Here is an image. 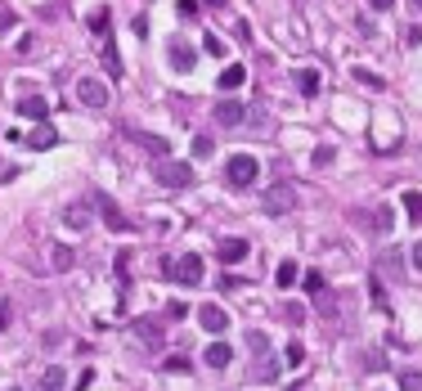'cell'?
Segmentation results:
<instances>
[{"mask_svg":"<svg viewBox=\"0 0 422 391\" xmlns=\"http://www.w3.org/2000/svg\"><path fill=\"white\" fill-rule=\"evenodd\" d=\"M176 9H180V18H198V0H180Z\"/></svg>","mask_w":422,"mask_h":391,"instance_id":"d590c367","label":"cell"},{"mask_svg":"<svg viewBox=\"0 0 422 391\" xmlns=\"http://www.w3.org/2000/svg\"><path fill=\"white\" fill-rule=\"evenodd\" d=\"M99 212H104V225H108V229H117V234H131V221L121 216V207H117L113 198H104V193H99Z\"/></svg>","mask_w":422,"mask_h":391,"instance_id":"9c48e42d","label":"cell"},{"mask_svg":"<svg viewBox=\"0 0 422 391\" xmlns=\"http://www.w3.org/2000/svg\"><path fill=\"white\" fill-rule=\"evenodd\" d=\"M167 275L176 279V284L184 288H193V284H203V256H193V252H184L180 261H167Z\"/></svg>","mask_w":422,"mask_h":391,"instance_id":"277c9868","label":"cell"},{"mask_svg":"<svg viewBox=\"0 0 422 391\" xmlns=\"http://www.w3.org/2000/svg\"><path fill=\"white\" fill-rule=\"evenodd\" d=\"M167 315H176V320H184L189 311H184V301H180V297H171V301H167Z\"/></svg>","mask_w":422,"mask_h":391,"instance_id":"8d00e7d4","label":"cell"},{"mask_svg":"<svg viewBox=\"0 0 422 391\" xmlns=\"http://www.w3.org/2000/svg\"><path fill=\"white\" fill-rule=\"evenodd\" d=\"M211 149H216V144H211L207 136H198V140H193V157H211Z\"/></svg>","mask_w":422,"mask_h":391,"instance_id":"d6a6232c","label":"cell"},{"mask_svg":"<svg viewBox=\"0 0 422 391\" xmlns=\"http://www.w3.org/2000/svg\"><path fill=\"white\" fill-rule=\"evenodd\" d=\"M296 279H301V270H296V261H279V288H292Z\"/></svg>","mask_w":422,"mask_h":391,"instance_id":"603a6c76","label":"cell"},{"mask_svg":"<svg viewBox=\"0 0 422 391\" xmlns=\"http://www.w3.org/2000/svg\"><path fill=\"white\" fill-rule=\"evenodd\" d=\"M400 391H422V373L418 369H404L400 373Z\"/></svg>","mask_w":422,"mask_h":391,"instance_id":"4316f807","label":"cell"},{"mask_svg":"<svg viewBox=\"0 0 422 391\" xmlns=\"http://www.w3.org/2000/svg\"><path fill=\"white\" fill-rule=\"evenodd\" d=\"M9 391H18V387H9Z\"/></svg>","mask_w":422,"mask_h":391,"instance_id":"7bdbcfd3","label":"cell"},{"mask_svg":"<svg viewBox=\"0 0 422 391\" xmlns=\"http://www.w3.org/2000/svg\"><path fill=\"white\" fill-rule=\"evenodd\" d=\"M332 157H337V153H332V144H319V149L310 153V162H315V167H328Z\"/></svg>","mask_w":422,"mask_h":391,"instance_id":"f1b7e54d","label":"cell"},{"mask_svg":"<svg viewBox=\"0 0 422 391\" xmlns=\"http://www.w3.org/2000/svg\"><path fill=\"white\" fill-rule=\"evenodd\" d=\"M296 207V189L292 185H270L265 193H260V212L265 216H283V212H292Z\"/></svg>","mask_w":422,"mask_h":391,"instance_id":"3957f363","label":"cell"},{"mask_svg":"<svg viewBox=\"0 0 422 391\" xmlns=\"http://www.w3.org/2000/svg\"><path fill=\"white\" fill-rule=\"evenodd\" d=\"M283 364H288V369H301V364H306V347H301V342H288V351H283Z\"/></svg>","mask_w":422,"mask_h":391,"instance_id":"7402d4cb","label":"cell"},{"mask_svg":"<svg viewBox=\"0 0 422 391\" xmlns=\"http://www.w3.org/2000/svg\"><path fill=\"white\" fill-rule=\"evenodd\" d=\"M296 85H301L306 100H310V95H319V72L315 68H301V72H296Z\"/></svg>","mask_w":422,"mask_h":391,"instance_id":"d6986e66","label":"cell"},{"mask_svg":"<svg viewBox=\"0 0 422 391\" xmlns=\"http://www.w3.org/2000/svg\"><path fill=\"white\" fill-rule=\"evenodd\" d=\"M167 373H189V360H167Z\"/></svg>","mask_w":422,"mask_h":391,"instance_id":"74e56055","label":"cell"},{"mask_svg":"<svg viewBox=\"0 0 422 391\" xmlns=\"http://www.w3.org/2000/svg\"><path fill=\"white\" fill-rule=\"evenodd\" d=\"M355 81L368 85V90H382V77H373V72H364V68H355Z\"/></svg>","mask_w":422,"mask_h":391,"instance_id":"f546056e","label":"cell"},{"mask_svg":"<svg viewBox=\"0 0 422 391\" xmlns=\"http://www.w3.org/2000/svg\"><path fill=\"white\" fill-rule=\"evenodd\" d=\"M72 261H77L72 248H54V252H49V265H54V270H72Z\"/></svg>","mask_w":422,"mask_h":391,"instance_id":"cb8c5ba5","label":"cell"},{"mask_svg":"<svg viewBox=\"0 0 422 391\" xmlns=\"http://www.w3.org/2000/svg\"><path fill=\"white\" fill-rule=\"evenodd\" d=\"M140 144H144V149L157 157V162H167V157H171V144H167L162 136H140Z\"/></svg>","mask_w":422,"mask_h":391,"instance_id":"ac0fdd59","label":"cell"},{"mask_svg":"<svg viewBox=\"0 0 422 391\" xmlns=\"http://www.w3.org/2000/svg\"><path fill=\"white\" fill-rule=\"evenodd\" d=\"M256 176H260V162H256L252 153H234L229 162H225V180H229L234 189H252Z\"/></svg>","mask_w":422,"mask_h":391,"instance_id":"6da1fadb","label":"cell"},{"mask_svg":"<svg viewBox=\"0 0 422 391\" xmlns=\"http://www.w3.org/2000/svg\"><path fill=\"white\" fill-rule=\"evenodd\" d=\"M153 180L162 189H189L193 185V167L189 162H176V157H167V162L153 167Z\"/></svg>","mask_w":422,"mask_h":391,"instance_id":"7a4b0ae2","label":"cell"},{"mask_svg":"<svg viewBox=\"0 0 422 391\" xmlns=\"http://www.w3.org/2000/svg\"><path fill=\"white\" fill-rule=\"evenodd\" d=\"M283 320H288L292 328H301L306 324V306H296V301H292V306H283Z\"/></svg>","mask_w":422,"mask_h":391,"instance_id":"83f0119b","label":"cell"},{"mask_svg":"<svg viewBox=\"0 0 422 391\" xmlns=\"http://www.w3.org/2000/svg\"><path fill=\"white\" fill-rule=\"evenodd\" d=\"M198 324H203L207 333H225V328H229V315H225V306L207 301V306H198Z\"/></svg>","mask_w":422,"mask_h":391,"instance_id":"52a82bcc","label":"cell"},{"mask_svg":"<svg viewBox=\"0 0 422 391\" xmlns=\"http://www.w3.org/2000/svg\"><path fill=\"white\" fill-rule=\"evenodd\" d=\"M104 28H108V9H95V14H90V32L104 36Z\"/></svg>","mask_w":422,"mask_h":391,"instance_id":"4dcf8cb0","label":"cell"},{"mask_svg":"<svg viewBox=\"0 0 422 391\" xmlns=\"http://www.w3.org/2000/svg\"><path fill=\"white\" fill-rule=\"evenodd\" d=\"M306 292H315V297L324 292V275H319V270H310V275H306Z\"/></svg>","mask_w":422,"mask_h":391,"instance_id":"1f68e13d","label":"cell"},{"mask_svg":"<svg viewBox=\"0 0 422 391\" xmlns=\"http://www.w3.org/2000/svg\"><path fill=\"white\" fill-rule=\"evenodd\" d=\"M247 81V72L239 68V64H234V68H225V72H220V90H239V85Z\"/></svg>","mask_w":422,"mask_h":391,"instance_id":"44dd1931","label":"cell"},{"mask_svg":"<svg viewBox=\"0 0 422 391\" xmlns=\"http://www.w3.org/2000/svg\"><path fill=\"white\" fill-rule=\"evenodd\" d=\"M260 378H265V383H275V378H279V360H265V364H260Z\"/></svg>","mask_w":422,"mask_h":391,"instance_id":"e575fe53","label":"cell"},{"mask_svg":"<svg viewBox=\"0 0 422 391\" xmlns=\"http://www.w3.org/2000/svg\"><path fill=\"white\" fill-rule=\"evenodd\" d=\"M216 121H220V126H239V121H247V108L243 104H216Z\"/></svg>","mask_w":422,"mask_h":391,"instance_id":"8fae6325","label":"cell"},{"mask_svg":"<svg viewBox=\"0 0 422 391\" xmlns=\"http://www.w3.org/2000/svg\"><path fill=\"white\" fill-rule=\"evenodd\" d=\"M64 225L77 229V234H81L85 225H90V212H85V203H72V207H68V212H64Z\"/></svg>","mask_w":422,"mask_h":391,"instance_id":"9a60e30c","label":"cell"},{"mask_svg":"<svg viewBox=\"0 0 422 391\" xmlns=\"http://www.w3.org/2000/svg\"><path fill=\"white\" fill-rule=\"evenodd\" d=\"M18 113H23V117H32V121H45V117H49V104L41 100V95H28V100L18 104Z\"/></svg>","mask_w":422,"mask_h":391,"instance_id":"4fadbf2b","label":"cell"},{"mask_svg":"<svg viewBox=\"0 0 422 391\" xmlns=\"http://www.w3.org/2000/svg\"><path fill=\"white\" fill-rule=\"evenodd\" d=\"M203 360H207V364H211V369H225V364H229V360H234V351H229V347H225V342H211V347H207V351H203Z\"/></svg>","mask_w":422,"mask_h":391,"instance_id":"5bb4252c","label":"cell"},{"mask_svg":"<svg viewBox=\"0 0 422 391\" xmlns=\"http://www.w3.org/2000/svg\"><path fill=\"white\" fill-rule=\"evenodd\" d=\"M207 5H216V9H225V5H229V0H207Z\"/></svg>","mask_w":422,"mask_h":391,"instance_id":"60d3db41","label":"cell"},{"mask_svg":"<svg viewBox=\"0 0 422 391\" xmlns=\"http://www.w3.org/2000/svg\"><path fill=\"white\" fill-rule=\"evenodd\" d=\"M104 64H108V72H113V77L121 72V59H117V50H113V45H108V50H104Z\"/></svg>","mask_w":422,"mask_h":391,"instance_id":"836d02e7","label":"cell"},{"mask_svg":"<svg viewBox=\"0 0 422 391\" xmlns=\"http://www.w3.org/2000/svg\"><path fill=\"white\" fill-rule=\"evenodd\" d=\"M368 5H373V9H391L395 0H368Z\"/></svg>","mask_w":422,"mask_h":391,"instance_id":"ab89813d","label":"cell"},{"mask_svg":"<svg viewBox=\"0 0 422 391\" xmlns=\"http://www.w3.org/2000/svg\"><path fill=\"white\" fill-rule=\"evenodd\" d=\"M135 337L144 342V347H162V324H153V320H135Z\"/></svg>","mask_w":422,"mask_h":391,"instance_id":"30bf717a","label":"cell"},{"mask_svg":"<svg viewBox=\"0 0 422 391\" xmlns=\"http://www.w3.org/2000/svg\"><path fill=\"white\" fill-rule=\"evenodd\" d=\"M409 5H414V9H422V0H409Z\"/></svg>","mask_w":422,"mask_h":391,"instance_id":"b9f144b4","label":"cell"},{"mask_svg":"<svg viewBox=\"0 0 422 391\" xmlns=\"http://www.w3.org/2000/svg\"><path fill=\"white\" fill-rule=\"evenodd\" d=\"M404 212H409L414 225H422V193L418 189H404Z\"/></svg>","mask_w":422,"mask_h":391,"instance_id":"ffe728a7","label":"cell"},{"mask_svg":"<svg viewBox=\"0 0 422 391\" xmlns=\"http://www.w3.org/2000/svg\"><path fill=\"white\" fill-rule=\"evenodd\" d=\"M373 229H378V234H391V229H395V212H391L387 203L373 207Z\"/></svg>","mask_w":422,"mask_h":391,"instance_id":"e0dca14e","label":"cell"},{"mask_svg":"<svg viewBox=\"0 0 422 391\" xmlns=\"http://www.w3.org/2000/svg\"><path fill=\"white\" fill-rule=\"evenodd\" d=\"M414 265H418V270H422V239L414 243Z\"/></svg>","mask_w":422,"mask_h":391,"instance_id":"f35d334b","label":"cell"},{"mask_svg":"<svg viewBox=\"0 0 422 391\" xmlns=\"http://www.w3.org/2000/svg\"><path fill=\"white\" fill-rule=\"evenodd\" d=\"M247 252H252V243H247V239H220V248H216L220 265H239Z\"/></svg>","mask_w":422,"mask_h":391,"instance_id":"ba28073f","label":"cell"},{"mask_svg":"<svg viewBox=\"0 0 422 391\" xmlns=\"http://www.w3.org/2000/svg\"><path fill=\"white\" fill-rule=\"evenodd\" d=\"M77 100H81L85 108H104V104H108V85L95 81V77H81V81H77Z\"/></svg>","mask_w":422,"mask_h":391,"instance_id":"8992f818","label":"cell"},{"mask_svg":"<svg viewBox=\"0 0 422 391\" xmlns=\"http://www.w3.org/2000/svg\"><path fill=\"white\" fill-rule=\"evenodd\" d=\"M28 144H32V149H54V144H59V131L49 126V121H41V126L28 136Z\"/></svg>","mask_w":422,"mask_h":391,"instance_id":"7c38bea8","label":"cell"},{"mask_svg":"<svg viewBox=\"0 0 422 391\" xmlns=\"http://www.w3.org/2000/svg\"><path fill=\"white\" fill-rule=\"evenodd\" d=\"M68 387V373L59 369V364H49V369L41 373V391H64Z\"/></svg>","mask_w":422,"mask_h":391,"instance_id":"2e32d148","label":"cell"},{"mask_svg":"<svg viewBox=\"0 0 422 391\" xmlns=\"http://www.w3.org/2000/svg\"><path fill=\"white\" fill-rule=\"evenodd\" d=\"M247 347H252L256 356H270V333H260V328H252V333H247Z\"/></svg>","mask_w":422,"mask_h":391,"instance_id":"d4e9b609","label":"cell"},{"mask_svg":"<svg viewBox=\"0 0 422 391\" xmlns=\"http://www.w3.org/2000/svg\"><path fill=\"white\" fill-rule=\"evenodd\" d=\"M167 59H171V68H176V72H193L198 50L184 41V36H171V41H167Z\"/></svg>","mask_w":422,"mask_h":391,"instance_id":"5b68a950","label":"cell"},{"mask_svg":"<svg viewBox=\"0 0 422 391\" xmlns=\"http://www.w3.org/2000/svg\"><path fill=\"white\" fill-rule=\"evenodd\" d=\"M203 50H207V54H216V59H225V54H229V45H225V41H220V36H216V32H211V36H207V41H203Z\"/></svg>","mask_w":422,"mask_h":391,"instance_id":"484cf974","label":"cell"}]
</instances>
